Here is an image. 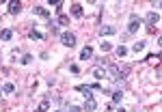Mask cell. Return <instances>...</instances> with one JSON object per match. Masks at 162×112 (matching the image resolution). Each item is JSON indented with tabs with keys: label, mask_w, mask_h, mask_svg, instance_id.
Wrapping results in <instances>:
<instances>
[{
	"label": "cell",
	"mask_w": 162,
	"mask_h": 112,
	"mask_svg": "<svg viewBox=\"0 0 162 112\" xmlns=\"http://www.w3.org/2000/svg\"><path fill=\"white\" fill-rule=\"evenodd\" d=\"M61 43H63L65 48H74V45H76V35H74V32H63V35H61Z\"/></svg>",
	"instance_id": "cell-1"
},
{
	"label": "cell",
	"mask_w": 162,
	"mask_h": 112,
	"mask_svg": "<svg viewBox=\"0 0 162 112\" xmlns=\"http://www.w3.org/2000/svg\"><path fill=\"white\" fill-rule=\"evenodd\" d=\"M138 28H141V17L138 15H132L130 17V24H127V35H134Z\"/></svg>",
	"instance_id": "cell-2"
},
{
	"label": "cell",
	"mask_w": 162,
	"mask_h": 112,
	"mask_svg": "<svg viewBox=\"0 0 162 112\" xmlns=\"http://www.w3.org/2000/svg\"><path fill=\"white\" fill-rule=\"evenodd\" d=\"M145 22H147V26H151V28H154V26L160 22V15H158L156 11H149V13H147V17H145Z\"/></svg>",
	"instance_id": "cell-3"
},
{
	"label": "cell",
	"mask_w": 162,
	"mask_h": 112,
	"mask_svg": "<svg viewBox=\"0 0 162 112\" xmlns=\"http://www.w3.org/2000/svg\"><path fill=\"white\" fill-rule=\"evenodd\" d=\"M91 75H93L95 80H104V78H106V69H104V67H95V69H91Z\"/></svg>",
	"instance_id": "cell-4"
},
{
	"label": "cell",
	"mask_w": 162,
	"mask_h": 112,
	"mask_svg": "<svg viewBox=\"0 0 162 112\" xmlns=\"http://www.w3.org/2000/svg\"><path fill=\"white\" fill-rule=\"evenodd\" d=\"M76 91L84 95V99H93V95H91V91H93V88H91V86H84V84H82V86H76Z\"/></svg>",
	"instance_id": "cell-5"
},
{
	"label": "cell",
	"mask_w": 162,
	"mask_h": 112,
	"mask_svg": "<svg viewBox=\"0 0 162 112\" xmlns=\"http://www.w3.org/2000/svg\"><path fill=\"white\" fill-rule=\"evenodd\" d=\"M72 15H74V17H82V15H84L82 4H78V2H74V4H72Z\"/></svg>",
	"instance_id": "cell-6"
},
{
	"label": "cell",
	"mask_w": 162,
	"mask_h": 112,
	"mask_svg": "<svg viewBox=\"0 0 162 112\" xmlns=\"http://www.w3.org/2000/svg\"><path fill=\"white\" fill-rule=\"evenodd\" d=\"M33 15H39V17H45V19H48V17H50V11L43 9V6H35V9H33Z\"/></svg>",
	"instance_id": "cell-7"
},
{
	"label": "cell",
	"mask_w": 162,
	"mask_h": 112,
	"mask_svg": "<svg viewBox=\"0 0 162 112\" xmlns=\"http://www.w3.org/2000/svg\"><path fill=\"white\" fill-rule=\"evenodd\" d=\"M0 39H2V41H11V39H13V30H11V28H2V30H0Z\"/></svg>",
	"instance_id": "cell-8"
},
{
	"label": "cell",
	"mask_w": 162,
	"mask_h": 112,
	"mask_svg": "<svg viewBox=\"0 0 162 112\" xmlns=\"http://www.w3.org/2000/svg\"><path fill=\"white\" fill-rule=\"evenodd\" d=\"M20 11H22V4L20 2H9V13L11 15H17Z\"/></svg>",
	"instance_id": "cell-9"
},
{
	"label": "cell",
	"mask_w": 162,
	"mask_h": 112,
	"mask_svg": "<svg viewBox=\"0 0 162 112\" xmlns=\"http://www.w3.org/2000/svg\"><path fill=\"white\" fill-rule=\"evenodd\" d=\"M91 56H93V48H89V45H86V48H82V52H80V60H89Z\"/></svg>",
	"instance_id": "cell-10"
},
{
	"label": "cell",
	"mask_w": 162,
	"mask_h": 112,
	"mask_svg": "<svg viewBox=\"0 0 162 112\" xmlns=\"http://www.w3.org/2000/svg\"><path fill=\"white\" fill-rule=\"evenodd\" d=\"M100 32H102V35H106V37H110V35H115V32H117V28H113V26H102V28H100Z\"/></svg>",
	"instance_id": "cell-11"
},
{
	"label": "cell",
	"mask_w": 162,
	"mask_h": 112,
	"mask_svg": "<svg viewBox=\"0 0 162 112\" xmlns=\"http://www.w3.org/2000/svg\"><path fill=\"white\" fill-rule=\"evenodd\" d=\"M95 108H97V101H95V99H86V104H84V110H86V112H93Z\"/></svg>",
	"instance_id": "cell-12"
},
{
	"label": "cell",
	"mask_w": 162,
	"mask_h": 112,
	"mask_svg": "<svg viewBox=\"0 0 162 112\" xmlns=\"http://www.w3.org/2000/svg\"><path fill=\"white\" fill-rule=\"evenodd\" d=\"M143 50H145V41H136V43L132 45V52H136V54L143 52Z\"/></svg>",
	"instance_id": "cell-13"
},
{
	"label": "cell",
	"mask_w": 162,
	"mask_h": 112,
	"mask_svg": "<svg viewBox=\"0 0 162 112\" xmlns=\"http://www.w3.org/2000/svg\"><path fill=\"white\" fill-rule=\"evenodd\" d=\"M48 108H50V101H48V99H43V101H41V104H39V108H37V110H35V112H45V110H48Z\"/></svg>",
	"instance_id": "cell-14"
},
{
	"label": "cell",
	"mask_w": 162,
	"mask_h": 112,
	"mask_svg": "<svg viewBox=\"0 0 162 112\" xmlns=\"http://www.w3.org/2000/svg\"><path fill=\"white\" fill-rule=\"evenodd\" d=\"M121 97H123L121 91H115V93H113V104H119V101H121Z\"/></svg>",
	"instance_id": "cell-15"
},
{
	"label": "cell",
	"mask_w": 162,
	"mask_h": 112,
	"mask_svg": "<svg viewBox=\"0 0 162 112\" xmlns=\"http://www.w3.org/2000/svg\"><path fill=\"white\" fill-rule=\"evenodd\" d=\"M13 91H15V86H13V84H4V86H2V93H7V95H11Z\"/></svg>",
	"instance_id": "cell-16"
},
{
	"label": "cell",
	"mask_w": 162,
	"mask_h": 112,
	"mask_svg": "<svg viewBox=\"0 0 162 112\" xmlns=\"http://www.w3.org/2000/svg\"><path fill=\"white\" fill-rule=\"evenodd\" d=\"M125 54H127V48H125V45H119V48H117V56H119V58H123Z\"/></svg>",
	"instance_id": "cell-17"
},
{
	"label": "cell",
	"mask_w": 162,
	"mask_h": 112,
	"mask_svg": "<svg viewBox=\"0 0 162 112\" xmlns=\"http://www.w3.org/2000/svg\"><path fill=\"white\" fill-rule=\"evenodd\" d=\"M58 24H61V26H67V24H69V17H67V15H58Z\"/></svg>",
	"instance_id": "cell-18"
},
{
	"label": "cell",
	"mask_w": 162,
	"mask_h": 112,
	"mask_svg": "<svg viewBox=\"0 0 162 112\" xmlns=\"http://www.w3.org/2000/svg\"><path fill=\"white\" fill-rule=\"evenodd\" d=\"M100 48H102V52H110V50H113V45H110V43H106V41H104V43H100Z\"/></svg>",
	"instance_id": "cell-19"
},
{
	"label": "cell",
	"mask_w": 162,
	"mask_h": 112,
	"mask_svg": "<svg viewBox=\"0 0 162 112\" xmlns=\"http://www.w3.org/2000/svg\"><path fill=\"white\" fill-rule=\"evenodd\" d=\"M30 39H43V35L39 30H30Z\"/></svg>",
	"instance_id": "cell-20"
},
{
	"label": "cell",
	"mask_w": 162,
	"mask_h": 112,
	"mask_svg": "<svg viewBox=\"0 0 162 112\" xmlns=\"http://www.w3.org/2000/svg\"><path fill=\"white\" fill-rule=\"evenodd\" d=\"M30 60H33V56H30V54H24V56H22V60H20V62H22V65H28Z\"/></svg>",
	"instance_id": "cell-21"
},
{
	"label": "cell",
	"mask_w": 162,
	"mask_h": 112,
	"mask_svg": "<svg viewBox=\"0 0 162 112\" xmlns=\"http://www.w3.org/2000/svg\"><path fill=\"white\" fill-rule=\"evenodd\" d=\"M54 9H56V11H61V9H63V2H61V0H58V2H54Z\"/></svg>",
	"instance_id": "cell-22"
},
{
	"label": "cell",
	"mask_w": 162,
	"mask_h": 112,
	"mask_svg": "<svg viewBox=\"0 0 162 112\" xmlns=\"http://www.w3.org/2000/svg\"><path fill=\"white\" fill-rule=\"evenodd\" d=\"M69 110H72V112H82L80 108H78V106H72V108H69Z\"/></svg>",
	"instance_id": "cell-23"
},
{
	"label": "cell",
	"mask_w": 162,
	"mask_h": 112,
	"mask_svg": "<svg viewBox=\"0 0 162 112\" xmlns=\"http://www.w3.org/2000/svg\"><path fill=\"white\" fill-rule=\"evenodd\" d=\"M117 112H125V110H123V108H119V110H117Z\"/></svg>",
	"instance_id": "cell-24"
},
{
	"label": "cell",
	"mask_w": 162,
	"mask_h": 112,
	"mask_svg": "<svg viewBox=\"0 0 162 112\" xmlns=\"http://www.w3.org/2000/svg\"><path fill=\"white\" fill-rule=\"evenodd\" d=\"M0 95H2V88H0Z\"/></svg>",
	"instance_id": "cell-25"
}]
</instances>
